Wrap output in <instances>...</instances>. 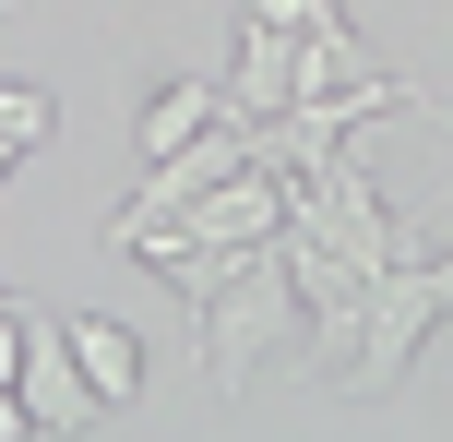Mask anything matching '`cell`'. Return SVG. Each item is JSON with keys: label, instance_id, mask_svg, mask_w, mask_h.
<instances>
[{"label": "cell", "instance_id": "1", "mask_svg": "<svg viewBox=\"0 0 453 442\" xmlns=\"http://www.w3.org/2000/svg\"><path fill=\"white\" fill-rule=\"evenodd\" d=\"M453 311V252L441 263H382V275H370V299H358V347H346V395H394V383H406V359L430 347V323Z\"/></svg>", "mask_w": 453, "mask_h": 442}, {"label": "cell", "instance_id": "2", "mask_svg": "<svg viewBox=\"0 0 453 442\" xmlns=\"http://www.w3.org/2000/svg\"><path fill=\"white\" fill-rule=\"evenodd\" d=\"M191 323H203V371H215V395H250V371H263L287 335H311V323H298L287 263H274V239L250 252V275H239V287H215V299L191 311Z\"/></svg>", "mask_w": 453, "mask_h": 442}, {"label": "cell", "instance_id": "3", "mask_svg": "<svg viewBox=\"0 0 453 442\" xmlns=\"http://www.w3.org/2000/svg\"><path fill=\"white\" fill-rule=\"evenodd\" d=\"M382 108H418V84H406V72H370V84H334V96H287V108L250 132V156H263L274 180H311V167L334 156L358 120H382Z\"/></svg>", "mask_w": 453, "mask_h": 442}, {"label": "cell", "instance_id": "4", "mask_svg": "<svg viewBox=\"0 0 453 442\" xmlns=\"http://www.w3.org/2000/svg\"><path fill=\"white\" fill-rule=\"evenodd\" d=\"M12 395H24V419H36V430H96V419H108L96 383L72 371L60 323H36V311H24V371H12Z\"/></svg>", "mask_w": 453, "mask_h": 442}, {"label": "cell", "instance_id": "5", "mask_svg": "<svg viewBox=\"0 0 453 442\" xmlns=\"http://www.w3.org/2000/svg\"><path fill=\"white\" fill-rule=\"evenodd\" d=\"M287 96H298V24L250 12V24H239V72H226V120H250V132H263Z\"/></svg>", "mask_w": 453, "mask_h": 442}, {"label": "cell", "instance_id": "6", "mask_svg": "<svg viewBox=\"0 0 453 442\" xmlns=\"http://www.w3.org/2000/svg\"><path fill=\"white\" fill-rule=\"evenodd\" d=\"M60 347H72V371L96 383V407H132V395H143V335H132V323H108V311H60Z\"/></svg>", "mask_w": 453, "mask_h": 442}, {"label": "cell", "instance_id": "7", "mask_svg": "<svg viewBox=\"0 0 453 442\" xmlns=\"http://www.w3.org/2000/svg\"><path fill=\"white\" fill-rule=\"evenodd\" d=\"M215 120H226V84H203V72H167V84L143 96V167L180 156L191 132H215Z\"/></svg>", "mask_w": 453, "mask_h": 442}, {"label": "cell", "instance_id": "8", "mask_svg": "<svg viewBox=\"0 0 453 442\" xmlns=\"http://www.w3.org/2000/svg\"><path fill=\"white\" fill-rule=\"evenodd\" d=\"M48 132H60V108H48V84H0V143H24V156H36Z\"/></svg>", "mask_w": 453, "mask_h": 442}, {"label": "cell", "instance_id": "9", "mask_svg": "<svg viewBox=\"0 0 453 442\" xmlns=\"http://www.w3.org/2000/svg\"><path fill=\"white\" fill-rule=\"evenodd\" d=\"M12 371H24V299L0 311V383H12Z\"/></svg>", "mask_w": 453, "mask_h": 442}, {"label": "cell", "instance_id": "10", "mask_svg": "<svg viewBox=\"0 0 453 442\" xmlns=\"http://www.w3.org/2000/svg\"><path fill=\"white\" fill-rule=\"evenodd\" d=\"M0 442H36V419H24V395L0 383Z\"/></svg>", "mask_w": 453, "mask_h": 442}, {"label": "cell", "instance_id": "11", "mask_svg": "<svg viewBox=\"0 0 453 442\" xmlns=\"http://www.w3.org/2000/svg\"><path fill=\"white\" fill-rule=\"evenodd\" d=\"M12 167H24V143H0V180H12Z\"/></svg>", "mask_w": 453, "mask_h": 442}, {"label": "cell", "instance_id": "12", "mask_svg": "<svg viewBox=\"0 0 453 442\" xmlns=\"http://www.w3.org/2000/svg\"><path fill=\"white\" fill-rule=\"evenodd\" d=\"M0 311H12V287H0Z\"/></svg>", "mask_w": 453, "mask_h": 442}, {"label": "cell", "instance_id": "13", "mask_svg": "<svg viewBox=\"0 0 453 442\" xmlns=\"http://www.w3.org/2000/svg\"><path fill=\"white\" fill-rule=\"evenodd\" d=\"M0 12H12V0H0Z\"/></svg>", "mask_w": 453, "mask_h": 442}]
</instances>
